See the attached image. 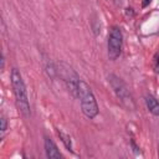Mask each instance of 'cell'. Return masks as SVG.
<instances>
[{
  "label": "cell",
  "mask_w": 159,
  "mask_h": 159,
  "mask_svg": "<svg viewBox=\"0 0 159 159\" xmlns=\"http://www.w3.org/2000/svg\"><path fill=\"white\" fill-rule=\"evenodd\" d=\"M57 76H60L66 84L68 92L73 97H78V84H80V76L77 72L66 62H60L57 66Z\"/></svg>",
  "instance_id": "4"
},
{
  "label": "cell",
  "mask_w": 159,
  "mask_h": 159,
  "mask_svg": "<svg viewBox=\"0 0 159 159\" xmlns=\"http://www.w3.org/2000/svg\"><path fill=\"white\" fill-rule=\"evenodd\" d=\"M10 81H11L12 91H14V94H15L17 109L20 111V113L25 118H30L31 117V108H30L26 84L24 82L22 75L20 73V71L16 67H14L10 72Z\"/></svg>",
  "instance_id": "1"
},
{
  "label": "cell",
  "mask_w": 159,
  "mask_h": 159,
  "mask_svg": "<svg viewBox=\"0 0 159 159\" xmlns=\"http://www.w3.org/2000/svg\"><path fill=\"white\" fill-rule=\"evenodd\" d=\"M154 70L157 73H159V55L157 53L154 57Z\"/></svg>",
  "instance_id": "11"
},
{
  "label": "cell",
  "mask_w": 159,
  "mask_h": 159,
  "mask_svg": "<svg viewBox=\"0 0 159 159\" xmlns=\"http://www.w3.org/2000/svg\"><path fill=\"white\" fill-rule=\"evenodd\" d=\"M78 98H80L81 109H82L83 114L89 119L96 118L99 112L96 97H94L91 87L82 80L80 81V84H78Z\"/></svg>",
  "instance_id": "2"
},
{
  "label": "cell",
  "mask_w": 159,
  "mask_h": 159,
  "mask_svg": "<svg viewBox=\"0 0 159 159\" xmlns=\"http://www.w3.org/2000/svg\"><path fill=\"white\" fill-rule=\"evenodd\" d=\"M46 72L50 78H55L57 76V67H55V65L52 62H50L46 65Z\"/></svg>",
  "instance_id": "9"
},
{
  "label": "cell",
  "mask_w": 159,
  "mask_h": 159,
  "mask_svg": "<svg viewBox=\"0 0 159 159\" xmlns=\"http://www.w3.org/2000/svg\"><path fill=\"white\" fill-rule=\"evenodd\" d=\"M145 104H147V108L148 111L153 114V116H159V101L152 96V94H147L145 96Z\"/></svg>",
  "instance_id": "7"
},
{
  "label": "cell",
  "mask_w": 159,
  "mask_h": 159,
  "mask_svg": "<svg viewBox=\"0 0 159 159\" xmlns=\"http://www.w3.org/2000/svg\"><path fill=\"white\" fill-rule=\"evenodd\" d=\"M57 134H58V137H60V139H61V142L65 144V147H66V149L68 150V152H71V153H73V149H72V140H71V137L68 135V134H66V133H63L62 130H57Z\"/></svg>",
  "instance_id": "8"
},
{
  "label": "cell",
  "mask_w": 159,
  "mask_h": 159,
  "mask_svg": "<svg viewBox=\"0 0 159 159\" xmlns=\"http://www.w3.org/2000/svg\"><path fill=\"white\" fill-rule=\"evenodd\" d=\"M150 2H152V0H143V1H142V7H147V6H149Z\"/></svg>",
  "instance_id": "12"
},
{
  "label": "cell",
  "mask_w": 159,
  "mask_h": 159,
  "mask_svg": "<svg viewBox=\"0 0 159 159\" xmlns=\"http://www.w3.org/2000/svg\"><path fill=\"white\" fill-rule=\"evenodd\" d=\"M0 129H1V134H4L6 132V129H7V120H6V118L4 116L0 117Z\"/></svg>",
  "instance_id": "10"
},
{
  "label": "cell",
  "mask_w": 159,
  "mask_h": 159,
  "mask_svg": "<svg viewBox=\"0 0 159 159\" xmlns=\"http://www.w3.org/2000/svg\"><path fill=\"white\" fill-rule=\"evenodd\" d=\"M43 145H45V153H46V157L48 159H60L62 157V154L60 153L57 145L55 144V142L48 138V137H45V140H43Z\"/></svg>",
  "instance_id": "6"
},
{
  "label": "cell",
  "mask_w": 159,
  "mask_h": 159,
  "mask_svg": "<svg viewBox=\"0 0 159 159\" xmlns=\"http://www.w3.org/2000/svg\"><path fill=\"white\" fill-rule=\"evenodd\" d=\"M122 46H123V34H122V30L118 26H113L109 30L108 41H107V52H108L109 60L116 61L120 56Z\"/></svg>",
  "instance_id": "5"
},
{
  "label": "cell",
  "mask_w": 159,
  "mask_h": 159,
  "mask_svg": "<svg viewBox=\"0 0 159 159\" xmlns=\"http://www.w3.org/2000/svg\"><path fill=\"white\" fill-rule=\"evenodd\" d=\"M158 155H159V145H158Z\"/></svg>",
  "instance_id": "14"
},
{
  "label": "cell",
  "mask_w": 159,
  "mask_h": 159,
  "mask_svg": "<svg viewBox=\"0 0 159 159\" xmlns=\"http://www.w3.org/2000/svg\"><path fill=\"white\" fill-rule=\"evenodd\" d=\"M108 82H109V84H111L114 94L117 96L118 101L122 103V106L127 111H134L135 109L134 98H133L130 91L128 89L127 84L123 82V80L119 78L117 75L111 73V75H108Z\"/></svg>",
  "instance_id": "3"
},
{
  "label": "cell",
  "mask_w": 159,
  "mask_h": 159,
  "mask_svg": "<svg viewBox=\"0 0 159 159\" xmlns=\"http://www.w3.org/2000/svg\"><path fill=\"white\" fill-rule=\"evenodd\" d=\"M4 66H5V57L4 55H1V67H0L1 71H4Z\"/></svg>",
  "instance_id": "13"
}]
</instances>
